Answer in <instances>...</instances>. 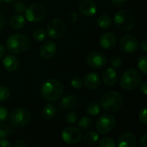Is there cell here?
Returning a JSON list of instances; mask_svg holds the SVG:
<instances>
[{
  "instance_id": "cell-38",
  "label": "cell",
  "mask_w": 147,
  "mask_h": 147,
  "mask_svg": "<svg viewBox=\"0 0 147 147\" xmlns=\"http://www.w3.org/2000/svg\"><path fill=\"white\" fill-rule=\"evenodd\" d=\"M127 0H111L112 4L115 7H122L127 3Z\"/></svg>"
},
{
  "instance_id": "cell-15",
  "label": "cell",
  "mask_w": 147,
  "mask_h": 147,
  "mask_svg": "<svg viewBox=\"0 0 147 147\" xmlns=\"http://www.w3.org/2000/svg\"><path fill=\"white\" fill-rule=\"evenodd\" d=\"M99 43L103 49H112L116 44V36L112 32H105L101 35Z\"/></svg>"
},
{
  "instance_id": "cell-22",
  "label": "cell",
  "mask_w": 147,
  "mask_h": 147,
  "mask_svg": "<svg viewBox=\"0 0 147 147\" xmlns=\"http://www.w3.org/2000/svg\"><path fill=\"white\" fill-rule=\"evenodd\" d=\"M97 25L102 29H107L112 25V19L109 15H102L97 18Z\"/></svg>"
},
{
  "instance_id": "cell-48",
  "label": "cell",
  "mask_w": 147,
  "mask_h": 147,
  "mask_svg": "<svg viewBox=\"0 0 147 147\" xmlns=\"http://www.w3.org/2000/svg\"><path fill=\"white\" fill-rule=\"evenodd\" d=\"M2 1H3V0H0V3H2Z\"/></svg>"
},
{
  "instance_id": "cell-46",
  "label": "cell",
  "mask_w": 147,
  "mask_h": 147,
  "mask_svg": "<svg viewBox=\"0 0 147 147\" xmlns=\"http://www.w3.org/2000/svg\"><path fill=\"white\" fill-rule=\"evenodd\" d=\"M3 26H4V17L3 14L0 12V30L3 28Z\"/></svg>"
},
{
  "instance_id": "cell-35",
  "label": "cell",
  "mask_w": 147,
  "mask_h": 147,
  "mask_svg": "<svg viewBox=\"0 0 147 147\" xmlns=\"http://www.w3.org/2000/svg\"><path fill=\"white\" fill-rule=\"evenodd\" d=\"M139 118L140 121L143 123V124H146L147 123V110L146 108L144 107L140 111V115H139Z\"/></svg>"
},
{
  "instance_id": "cell-36",
  "label": "cell",
  "mask_w": 147,
  "mask_h": 147,
  "mask_svg": "<svg viewBox=\"0 0 147 147\" xmlns=\"http://www.w3.org/2000/svg\"><path fill=\"white\" fill-rule=\"evenodd\" d=\"M8 118V110L0 105V123L4 122Z\"/></svg>"
},
{
  "instance_id": "cell-16",
  "label": "cell",
  "mask_w": 147,
  "mask_h": 147,
  "mask_svg": "<svg viewBox=\"0 0 147 147\" xmlns=\"http://www.w3.org/2000/svg\"><path fill=\"white\" fill-rule=\"evenodd\" d=\"M84 84L90 90H95L101 84V77L96 72H90L85 76L84 79Z\"/></svg>"
},
{
  "instance_id": "cell-31",
  "label": "cell",
  "mask_w": 147,
  "mask_h": 147,
  "mask_svg": "<svg viewBox=\"0 0 147 147\" xmlns=\"http://www.w3.org/2000/svg\"><path fill=\"white\" fill-rule=\"evenodd\" d=\"M10 96L9 90L5 86H0V102L7 101Z\"/></svg>"
},
{
  "instance_id": "cell-12",
  "label": "cell",
  "mask_w": 147,
  "mask_h": 147,
  "mask_svg": "<svg viewBox=\"0 0 147 147\" xmlns=\"http://www.w3.org/2000/svg\"><path fill=\"white\" fill-rule=\"evenodd\" d=\"M61 136H62V140L69 145L77 144L82 139L81 131L78 128L71 127L65 128L62 131Z\"/></svg>"
},
{
  "instance_id": "cell-30",
  "label": "cell",
  "mask_w": 147,
  "mask_h": 147,
  "mask_svg": "<svg viewBox=\"0 0 147 147\" xmlns=\"http://www.w3.org/2000/svg\"><path fill=\"white\" fill-rule=\"evenodd\" d=\"M33 37L34 39L38 41V42H42L46 39V33L43 29L41 28H37L34 31L33 33Z\"/></svg>"
},
{
  "instance_id": "cell-14",
  "label": "cell",
  "mask_w": 147,
  "mask_h": 147,
  "mask_svg": "<svg viewBox=\"0 0 147 147\" xmlns=\"http://www.w3.org/2000/svg\"><path fill=\"white\" fill-rule=\"evenodd\" d=\"M78 9L85 16H92L97 11L96 3L93 0H82L78 5Z\"/></svg>"
},
{
  "instance_id": "cell-28",
  "label": "cell",
  "mask_w": 147,
  "mask_h": 147,
  "mask_svg": "<svg viewBox=\"0 0 147 147\" xmlns=\"http://www.w3.org/2000/svg\"><path fill=\"white\" fill-rule=\"evenodd\" d=\"M14 134V129L7 125H0V139H4Z\"/></svg>"
},
{
  "instance_id": "cell-6",
  "label": "cell",
  "mask_w": 147,
  "mask_h": 147,
  "mask_svg": "<svg viewBox=\"0 0 147 147\" xmlns=\"http://www.w3.org/2000/svg\"><path fill=\"white\" fill-rule=\"evenodd\" d=\"M30 121L29 112L22 108H18L14 109L9 118V122L11 127L15 128H22L28 125Z\"/></svg>"
},
{
  "instance_id": "cell-40",
  "label": "cell",
  "mask_w": 147,
  "mask_h": 147,
  "mask_svg": "<svg viewBox=\"0 0 147 147\" xmlns=\"http://www.w3.org/2000/svg\"><path fill=\"white\" fill-rule=\"evenodd\" d=\"M12 145L4 139H0V147H11Z\"/></svg>"
},
{
  "instance_id": "cell-8",
  "label": "cell",
  "mask_w": 147,
  "mask_h": 147,
  "mask_svg": "<svg viewBox=\"0 0 147 147\" xmlns=\"http://www.w3.org/2000/svg\"><path fill=\"white\" fill-rule=\"evenodd\" d=\"M115 126V119L110 114L102 115L96 122V131L101 134L110 133Z\"/></svg>"
},
{
  "instance_id": "cell-1",
  "label": "cell",
  "mask_w": 147,
  "mask_h": 147,
  "mask_svg": "<svg viewBox=\"0 0 147 147\" xmlns=\"http://www.w3.org/2000/svg\"><path fill=\"white\" fill-rule=\"evenodd\" d=\"M64 92L62 83L57 79L51 78L47 80L40 88L42 97L48 102H55L59 99Z\"/></svg>"
},
{
  "instance_id": "cell-24",
  "label": "cell",
  "mask_w": 147,
  "mask_h": 147,
  "mask_svg": "<svg viewBox=\"0 0 147 147\" xmlns=\"http://www.w3.org/2000/svg\"><path fill=\"white\" fill-rule=\"evenodd\" d=\"M98 139H99L98 134L96 132H94V131L88 132L84 136V141L87 145H93V144L96 143Z\"/></svg>"
},
{
  "instance_id": "cell-18",
  "label": "cell",
  "mask_w": 147,
  "mask_h": 147,
  "mask_svg": "<svg viewBox=\"0 0 147 147\" xmlns=\"http://www.w3.org/2000/svg\"><path fill=\"white\" fill-rule=\"evenodd\" d=\"M118 146L119 147H135L136 146L135 135L130 132L122 134L119 137Z\"/></svg>"
},
{
  "instance_id": "cell-37",
  "label": "cell",
  "mask_w": 147,
  "mask_h": 147,
  "mask_svg": "<svg viewBox=\"0 0 147 147\" xmlns=\"http://www.w3.org/2000/svg\"><path fill=\"white\" fill-rule=\"evenodd\" d=\"M77 120H78V117H77V114L75 112H71L66 116V121L69 124H74L77 121Z\"/></svg>"
},
{
  "instance_id": "cell-9",
  "label": "cell",
  "mask_w": 147,
  "mask_h": 147,
  "mask_svg": "<svg viewBox=\"0 0 147 147\" xmlns=\"http://www.w3.org/2000/svg\"><path fill=\"white\" fill-rule=\"evenodd\" d=\"M24 12L28 22H38L44 18L46 15V9L40 3H33L29 7L26 8Z\"/></svg>"
},
{
  "instance_id": "cell-44",
  "label": "cell",
  "mask_w": 147,
  "mask_h": 147,
  "mask_svg": "<svg viewBox=\"0 0 147 147\" xmlns=\"http://www.w3.org/2000/svg\"><path fill=\"white\" fill-rule=\"evenodd\" d=\"M141 49H142V51L144 52V53H146L147 52V40L145 38L143 40H142V42H141Z\"/></svg>"
},
{
  "instance_id": "cell-10",
  "label": "cell",
  "mask_w": 147,
  "mask_h": 147,
  "mask_svg": "<svg viewBox=\"0 0 147 147\" xmlns=\"http://www.w3.org/2000/svg\"><path fill=\"white\" fill-rule=\"evenodd\" d=\"M139 41L134 35H125L120 40V48L127 53H133L139 48Z\"/></svg>"
},
{
  "instance_id": "cell-19",
  "label": "cell",
  "mask_w": 147,
  "mask_h": 147,
  "mask_svg": "<svg viewBox=\"0 0 147 147\" xmlns=\"http://www.w3.org/2000/svg\"><path fill=\"white\" fill-rule=\"evenodd\" d=\"M3 65L4 68L8 71L13 72V71H16L18 69V67H19V60L17 59V58L15 55L9 54L5 58H3Z\"/></svg>"
},
{
  "instance_id": "cell-47",
  "label": "cell",
  "mask_w": 147,
  "mask_h": 147,
  "mask_svg": "<svg viewBox=\"0 0 147 147\" xmlns=\"http://www.w3.org/2000/svg\"><path fill=\"white\" fill-rule=\"evenodd\" d=\"M5 3H12V2H14L15 0H3Z\"/></svg>"
},
{
  "instance_id": "cell-25",
  "label": "cell",
  "mask_w": 147,
  "mask_h": 147,
  "mask_svg": "<svg viewBox=\"0 0 147 147\" xmlns=\"http://www.w3.org/2000/svg\"><path fill=\"white\" fill-rule=\"evenodd\" d=\"M100 111H101V105L96 102H90L86 107L87 114H89L90 115H92V116H96V115H99Z\"/></svg>"
},
{
  "instance_id": "cell-5",
  "label": "cell",
  "mask_w": 147,
  "mask_h": 147,
  "mask_svg": "<svg viewBox=\"0 0 147 147\" xmlns=\"http://www.w3.org/2000/svg\"><path fill=\"white\" fill-rule=\"evenodd\" d=\"M115 25L121 31H130L134 27V17L127 10H119L114 16Z\"/></svg>"
},
{
  "instance_id": "cell-21",
  "label": "cell",
  "mask_w": 147,
  "mask_h": 147,
  "mask_svg": "<svg viewBox=\"0 0 147 147\" xmlns=\"http://www.w3.org/2000/svg\"><path fill=\"white\" fill-rule=\"evenodd\" d=\"M10 25L15 29H21L25 25V19L21 14L14 15L10 19Z\"/></svg>"
},
{
  "instance_id": "cell-7",
  "label": "cell",
  "mask_w": 147,
  "mask_h": 147,
  "mask_svg": "<svg viewBox=\"0 0 147 147\" xmlns=\"http://www.w3.org/2000/svg\"><path fill=\"white\" fill-rule=\"evenodd\" d=\"M66 29V25L65 22L60 18H53L50 20L47 24V33L49 37L53 39H59L61 38Z\"/></svg>"
},
{
  "instance_id": "cell-41",
  "label": "cell",
  "mask_w": 147,
  "mask_h": 147,
  "mask_svg": "<svg viewBox=\"0 0 147 147\" xmlns=\"http://www.w3.org/2000/svg\"><path fill=\"white\" fill-rule=\"evenodd\" d=\"M14 146L15 147H25L26 146V144H25V142H24L23 140H16V141L15 142V144H14Z\"/></svg>"
},
{
  "instance_id": "cell-26",
  "label": "cell",
  "mask_w": 147,
  "mask_h": 147,
  "mask_svg": "<svg viewBox=\"0 0 147 147\" xmlns=\"http://www.w3.org/2000/svg\"><path fill=\"white\" fill-rule=\"evenodd\" d=\"M138 68L139 70L145 75L147 74V56L146 54L141 55L139 59H138V63H137Z\"/></svg>"
},
{
  "instance_id": "cell-32",
  "label": "cell",
  "mask_w": 147,
  "mask_h": 147,
  "mask_svg": "<svg viewBox=\"0 0 147 147\" xmlns=\"http://www.w3.org/2000/svg\"><path fill=\"white\" fill-rule=\"evenodd\" d=\"M71 85L76 89V90H79L84 86V82L82 81V79L79 77H75L71 79Z\"/></svg>"
},
{
  "instance_id": "cell-23",
  "label": "cell",
  "mask_w": 147,
  "mask_h": 147,
  "mask_svg": "<svg viewBox=\"0 0 147 147\" xmlns=\"http://www.w3.org/2000/svg\"><path fill=\"white\" fill-rule=\"evenodd\" d=\"M55 113H56V109L53 104H50V103L47 104L42 109V116L45 120H47V121L51 120L55 115Z\"/></svg>"
},
{
  "instance_id": "cell-2",
  "label": "cell",
  "mask_w": 147,
  "mask_h": 147,
  "mask_svg": "<svg viewBox=\"0 0 147 147\" xmlns=\"http://www.w3.org/2000/svg\"><path fill=\"white\" fill-rule=\"evenodd\" d=\"M101 107L110 113H115L120 110L123 105V97L117 91H109L105 93L100 100Z\"/></svg>"
},
{
  "instance_id": "cell-45",
  "label": "cell",
  "mask_w": 147,
  "mask_h": 147,
  "mask_svg": "<svg viewBox=\"0 0 147 147\" xmlns=\"http://www.w3.org/2000/svg\"><path fill=\"white\" fill-rule=\"evenodd\" d=\"M76 20H77V14H76L75 12H72V13L70 15V21H71L72 23H74V22H76Z\"/></svg>"
},
{
  "instance_id": "cell-27",
  "label": "cell",
  "mask_w": 147,
  "mask_h": 147,
  "mask_svg": "<svg viewBox=\"0 0 147 147\" xmlns=\"http://www.w3.org/2000/svg\"><path fill=\"white\" fill-rule=\"evenodd\" d=\"M92 125V121L90 117H87V116H84L82 117L79 121H78V127L81 129V130H88L90 128Z\"/></svg>"
},
{
  "instance_id": "cell-13",
  "label": "cell",
  "mask_w": 147,
  "mask_h": 147,
  "mask_svg": "<svg viewBox=\"0 0 147 147\" xmlns=\"http://www.w3.org/2000/svg\"><path fill=\"white\" fill-rule=\"evenodd\" d=\"M57 51L56 43L53 40H47L44 44L41 45L40 48V56L47 60H49L54 57Z\"/></svg>"
},
{
  "instance_id": "cell-34",
  "label": "cell",
  "mask_w": 147,
  "mask_h": 147,
  "mask_svg": "<svg viewBox=\"0 0 147 147\" xmlns=\"http://www.w3.org/2000/svg\"><path fill=\"white\" fill-rule=\"evenodd\" d=\"M122 65V60L120 57L118 56H115L112 58L111 59V65L113 68L116 69V68H120Z\"/></svg>"
},
{
  "instance_id": "cell-3",
  "label": "cell",
  "mask_w": 147,
  "mask_h": 147,
  "mask_svg": "<svg viewBox=\"0 0 147 147\" xmlns=\"http://www.w3.org/2000/svg\"><path fill=\"white\" fill-rule=\"evenodd\" d=\"M29 46V39L21 34H12L6 40V49L13 54H18L27 51Z\"/></svg>"
},
{
  "instance_id": "cell-20",
  "label": "cell",
  "mask_w": 147,
  "mask_h": 147,
  "mask_svg": "<svg viewBox=\"0 0 147 147\" xmlns=\"http://www.w3.org/2000/svg\"><path fill=\"white\" fill-rule=\"evenodd\" d=\"M60 104H61L62 108H64L65 109H75L78 104V99L75 96L66 95L61 99Z\"/></svg>"
},
{
  "instance_id": "cell-29",
  "label": "cell",
  "mask_w": 147,
  "mask_h": 147,
  "mask_svg": "<svg viewBox=\"0 0 147 147\" xmlns=\"http://www.w3.org/2000/svg\"><path fill=\"white\" fill-rule=\"evenodd\" d=\"M99 146L101 147H116L117 145L112 138L104 137L100 140Z\"/></svg>"
},
{
  "instance_id": "cell-42",
  "label": "cell",
  "mask_w": 147,
  "mask_h": 147,
  "mask_svg": "<svg viewBox=\"0 0 147 147\" xmlns=\"http://www.w3.org/2000/svg\"><path fill=\"white\" fill-rule=\"evenodd\" d=\"M146 143H147V135L146 134H144V135L142 136L141 140H140V146L141 147H146Z\"/></svg>"
},
{
  "instance_id": "cell-4",
  "label": "cell",
  "mask_w": 147,
  "mask_h": 147,
  "mask_svg": "<svg viewBox=\"0 0 147 147\" xmlns=\"http://www.w3.org/2000/svg\"><path fill=\"white\" fill-rule=\"evenodd\" d=\"M141 83L140 74L134 69H128L123 72L121 77V86L126 90H132L136 89Z\"/></svg>"
},
{
  "instance_id": "cell-33",
  "label": "cell",
  "mask_w": 147,
  "mask_h": 147,
  "mask_svg": "<svg viewBox=\"0 0 147 147\" xmlns=\"http://www.w3.org/2000/svg\"><path fill=\"white\" fill-rule=\"evenodd\" d=\"M14 9H15V11L17 13V14H22L25 11L26 9V5L24 3L22 2H17L15 3L14 5Z\"/></svg>"
},
{
  "instance_id": "cell-11",
  "label": "cell",
  "mask_w": 147,
  "mask_h": 147,
  "mask_svg": "<svg viewBox=\"0 0 147 147\" xmlns=\"http://www.w3.org/2000/svg\"><path fill=\"white\" fill-rule=\"evenodd\" d=\"M86 62L90 67L94 69H102L106 65L107 59L105 55L99 52H92L88 54Z\"/></svg>"
},
{
  "instance_id": "cell-39",
  "label": "cell",
  "mask_w": 147,
  "mask_h": 147,
  "mask_svg": "<svg viewBox=\"0 0 147 147\" xmlns=\"http://www.w3.org/2000/svg\"><path fill=\"white\" fill-rule=\"evenodd\" d=\"M140 90L145 96L147 95V82H143L140 84Z\"/></svg>"
},
{
  "instance_id": "cell-43",
  "label": "cell",
  "mask_w": 147,
  "mask_h": 147,
  "mask_svg": "<svg viewBox=\"0 0 147 147\" xmlns=\"http://www.w3.org/2000/svg\"><path fill=\"white\" fill-rule=\"evenodd\" d=\"M6 54V47L3 45H0V59H3Z\"/></svg>"
},
{
  "instance_id": "cell-17",
  "label": "cell",
  "mask_w": 147,
  "mask_h": 147,
  "mask_svg": "<svg viewBox=\"0 0 147 147\" xmlns=\"http://www.w3.org/2000/svg\"><path fill=\"white\" fill-rule=\"evenodd\" d=\"M102 78L103 83L108 86H113L115 84L118 79V74L114 68L109 67L102 71Z\"/></svg>"
}]
</instances>
